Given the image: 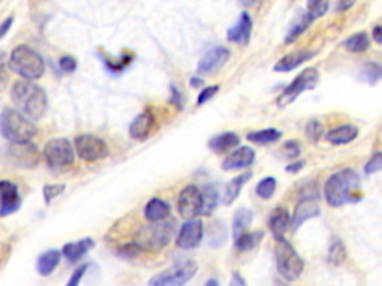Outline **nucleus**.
Returning a JSON list of instances; mask_svg holds the SVG:
<instances>
[{"label": "nucleus", "mask_w": 382, "mask_h": 286, "mask_svg": "<svg viewBox=\"0 0 382 286\" xmlns=\"http://www.w3.org/2000/svg\"><path fill=\"white\" fill-rule=\"evenodd\" d=\"M15 109L27 116L30 121H38L48 109V98L45 91L31 81L21 79L14 82L11 90Z\"/></svg>", "instance_id": "f257e3e1"}, {"label": "nucleus", "mask_w": 382, "mask_h": 286, "mask_svg": "<svg viewBox=\"0 0 382 286\" xmlns=\"http://www.w3.org/2000/svg\"><path fill=\"white\" fill-rule=\"evenodd\" d=\"M360 176L353 169H343L331 175L324 185L326 201L333 208H341L357 198Z\"/></svg>", "instance_id": "f03ea898"}, {"label": "nucleus", "mask_w": 382, "mask_h": 286, "mask_svg": "<svg viewBox=\"0 0 382 286\" xmlns=\"http://www.w3.org/2000/svg\"><path fill=\"white\" fill-rule=\"evenodd\" d=\"M0 134L9 142H26L36 136L38 127L15 108H5L0 113Z\"/></svg>", "instance_id": "7ed1b4c3"}, {"label": "nucleus", "mask_w": 382, "mask_h": 286, "mask_svg": "<svg viewBox=\"0 0 382 286\" xmlns=\"http://www.w3.org/2000/svg\"><path fill=\"white\" fill-rule=\"evenodd\" d=\"M9 69L20 75L23 79L35 81L42 78L45 73V61L44 58L27 45H19L12 49L9 56Z\"/></svg>", "instance_id": "20e7f679"}, {"label": "nucleus", "mask_w": 382, "mask_h": 286, "mask_svg": "<svg viewBox=\"0 0 382 286\" xmlns=\"http://www.w3.org/2000/svg\"><path fill=\"white\" fill-rule=\"evenodd\" d=\"M275 261L279 275L287 280H296L302 276L305 262L297 254L296 249L284 238L276 239L275 245Z\"/></svg>", "instance_id": "39448f33"}, {"label": "nucleus", "mask_w": 382, "mask_h": 286, "mask_svg": "<svg viewBox=\"0 0 382 286\" xmlns=\"http://www.w3.org/2000/svg\"><path fill=\"white\" fill-rule=\"evenodd\" d=\"M197 262L186 261L176 264L149 279L148 286H184L197 273Z\"/></svg>", "instance_id": "423d86ee"}, {"label": "nucleus", "mask_w": 382, "mask_h": 286, "mask_svg": "<svg viewBox=\"0 0 382 286\" xmlns=\"http://www.w3.org/2000/svg\"><path fill=\"white\" fill-rule=\"evenodd\" d=\"M174 235V224L169 223H153V225H145L141 228L136 243L142 249H160L168 245Z\"/></svg>", "instance_id": "0eeeda50"}, {"label": "nucleus", "mask_w": 382, "mask_h": 286, "mask_svg": "<svg viewBox=\"0 0 382 286\" xmlns=\"http://www.w3.org/2000/svg\"><path fill=\"white\" fill-rule=\"evenodd\" d=\"M320 79V73L317 72L315 67H311V69H305L301 75H298L290 86L282 91L276 100V105L282 109V108H287L288 105H291L294 100L301 96L303 91L306 90H312L317 87Z\"/></svg>", "instance_id": "6e6552de"}, {"label": "nucleus", "mask_w": 382, "mask_h": 286, "mask_svg": "<svg viewBox=\"0 0 382 286\" xmlns=\"http://www.w3.org/2000/svg\"><path fill=\"white\" fill-rule=\"evenodd\" d=\"M44 158L46 164L49 167H54V169L69 167L75 163V150L68 139L57 138L46 142L44 148Z\"/></svg>", "instance_id": "1a4fd4ad"}, {"label": "nucleus", "mask_w": 382, "mask_h": 286, "mask_svg": "<svg viewBox=\"0 0 382 286\" xmlns=\"http://www.w3.org/2000/svg\"><path fill=\"white\" fill-rule=\"evenodd\" d=\"M6 157L12 165L20 169H35L41 163L39 148L31 141L11 142L6 149Z\"/></svg>", "instance_id": "9d476101"}, {"label": "nucleus", "mask_w": 382, "mask_h": 286, "mask_svg": "<svg viewBox=\"0 0 382 286\" xmlns=\"http://www.w3.org/2000/svg\"><path fill=\"white\" fill-rule=\"evenodd\" d=\"M302 197L298 201L294 215L290 221V225L293 227V231H296L298 227H302L303 223H306L311 218H315L320 215V206H318V194L317 190H313L311 193V185H306L305 188H302Z\"/></svg>", "instance_id": "9b49d317"}, {"label": "nucleus", "mask_w": 382, "mask_h": 286, "mask_svg": "<svg viewBox=\"0 0 382 286\" xmlns=\"http://www.w3.org/2000/svg\"><path fill=\"white\" fill-rule=\"evenodd\" d=\"M75 149L81 160L87 163H96L109 155V149L105 141L93 136V134H81L75 139Z\"/></svg>", "instance_id": "f8f14e48"}, {"label": "nucleus", "mask_w": 382, "mask_h": 286, "mask_svg": "<svg viewBox=\"0 0 382 286\" xmlns=\"http://www.w3.org/2000/svg\"><path fill=\"white\" fill-rule=\"evenodd\" d=\"M178 212L187 221L202 213V191L196 185H189L179 193Z\"/></svg>", "instance_id": "ddd939ff"}, {"label": "nucleus", "mask_w": 382, "mask_h": 286, "mask_svg": "<svg viewBox=\"0 0 382 286\" xmlns=\"http://www.w3.org/2000/svg\"><path fill=\"white\" fill-rule=\"evenodd\" d=\"M21 208L19 187L8 179L0 180V216L5 218Z\"/></svg>", "instance_id": "4468645a"}, {"label": "nucleus", "mask_w": 382, "mask_h": 286, "mask_svg": "<svg viewBox=\"0 0 382 286\" xmlns=\"http://www.w3.org/2000/svg\"><path fill=\"white\" fill-rule=\"evenodd\" d=\"M203 239V224L198 220H189L181 227L176 238V245L181 249H194L202 243Z\"/></svg>", "instance_id": "2eb2a0df"}, {"label": "nucleus", "mask_w": 382, "mask_h": 286, "mask_svg": "<svg viewBox=\"0 0 382 286\" xmlns=\"http://www.w3.org/2000/svg\"><path fill=\"white\" fill-rule=\"evenodd\" d=\"M230 58V51L224 46H215L202 57V60L197 64L198 73H212L215 71L221 69Z\"/></svg>", "instance_id": "dca6fc26"}, {"label": "nucleus", "mask_w": 382, "mask_h": 286, "mask_svg": "<svg viewBox=\"0 0 382 286\" xmlns=\"http://www.w3.org/2000/svg\"><path fill=\"white\" fill-rule=\"evenodd\" d=\"M256 160L254 149L250 146H241L235 149L233 153H230L221 163V169L226 172L245 169V167L251 165Z\"/></svg>", "instance_id": "f3484780"}, {"label": "nucleus", "mask_w": 382, "mask_h": 286, "mask_svg": "<svg viewBox=\"0 0 382 286\" xmlns=\"http://www.w3.org/2000/svg\"><path fill=\"white\" fill-rule=\"evenodd\" d=\"M251 31H253V20L251 16L246 12L241 15V19L238 23L227 30V39L238 45H246L251 39Z\"/></svg>", "instance_id": "a211bd4d"}, {"label": "nucleus", "mask_w": 382, "mask_h": 286, "mask_svg": "<svg viewBox=\"0 0 382 286\" xmlns=\"http://www.w3.org/2000/svg\"><path fill=\"white\" fill-rule=\"evenodd\" d=\"M154 123H156L154 115L149 111H144L130 124V127H129L130 138L135 139V141L146 139L154 127Z\"/></svg>", "instance_id": "6ab92c4d"}, {"label": "nucleus", "mask_w": 382, "mask_h": 286, "mask_svg": "<svg viewBox=\"0 0 382 286\" xmlns=\"http://www.w3.org/2000/svg\"><path fill=\"white\" fill-rule=\"evenodd\" d=\"M239 143H241V138L238 136V134L227 131V133H221L218 134V136L212 138L208 142V146L215 154H226L230 149L236 148Z\"/></svg>", "instance_id": "aec40b11"}, {"label": "nucleus", "mask_w": 382, "mask_h": 286, "mask_svg": "<svg viewBox=\"0 0 382 286\" xmlns=\"http://www.w3.org/2000/svg\"><path fill=\"white\" fill-rule=\"evenodd\" d=\"M144 215L149 223H160L171 215V206L161 198H151L145 206Z\"/></svg>", "instance_id": "412c9836"}, {"label": "nucleus", "mask_w": 382, "mask_h": 286, "mask_svg": "<svg viewBox=\"0 0 382 286\" xmlns=\"http://www.w3.org/2000/svg\"><path fill=\"white\" fill-rule=\"evenodd\" d=\"M290 227V213L286 208H276L271 216H269V228L272 234L275 235V239L284 238V234L287 233Z\"/></svg>", "instance_id": "4be33fe9"}, {"label": "nucleus", "mask_w": 382, "mask_h": 286, "mask_svg": "<svg viewBox=\"0 0 382 286\" xmlns=\"http://www.w3.org/2000/svg\"><path fill=\"white\" fill-rule=\"evenodd\" d=\"M91 247H94L93 239L86 238V239H81L78 242H72V243L64 245L63 249H61V254L64 255V258L68 260L69 262H76L82 257H84Z\"/></svg>", "instance_id": "5701e85b"}, {"label": "nucleus", "mask_w": 382, "mask_h": 286, "mask_svg": "<svg viewBox=\"0 0 382 286\" xmlns=\"http://www.w3.org/2000/svg\"><path fill=\"white\" fill-rule=\"evenodd\" d=\"M357 136H358V128L354 126L346 124V126H341L338 128L330 130L326 134V139L333 145H346V143L356 141Z\"/></svg>", "instance_id": "b1692460"}, {"label": "nucleus", "mask_w": 382, "mask_h": 286, "mask_svg": "<svg viewBox=\"0 0 382 286\" xmlns=\"http://www.w3.org/2000/svg\"><path fill=\"white\" fill-rule=\"evenodd\" d=\"M313 57V53L309 51H301V53H293L288 54L286 57H282L275 66H273V71L279 72V73H284V72H290L296 67H298L301 64H303L305 61L311 60Z\"/></svg>", "instance_id": "393cba45"}, {"label": "nucleus", "mask_w": 382, "mask_h": 286, "mask_svg": "<svg viewBox=\"0 0 382 286\" xmlns=\"http://www.w3.org/2000/svg\"><path fill=\"white\" fill-rule=\"evenodd\" d=\"M61 261V252L57 249H51V250H46L44 254L38 258V272L41 276H49L51 275L57 265Z\"/></svg>", "instance_id": "a878e982"}, {"label": "nucleus", "mask_w": 382, "mask_h": 286, "mask_svg": "<svg viewBox=\"0 0 382 286\" xmlns=\"http://www.w3.org/2000/svg\"><path fill=\"white\" fill-rule=\"evenodd\" d=\"M251 176H253V173L248 172V173H243V175H241V176H236V178L231 179V180L227 183V187H226V190H224L223 203L227 205V206L233 203V201L239 197L242 187H243V185L248 182V179H250Z\"/></svg>", "instance_id": "bb28decb"}, {"label": "nucleus", "mask_w": 382, "mask_h": 286, "mask_svg": "<svg viewBox=\"0 0 382 286\" xmlns=\"http://www.w3.org/2000/svg\"><path fill=\"white\" fill-rule=\"evenodd\" d=\"M282 138V133L276 128H264V130H257L253 131L246 136V139L250 141L251 143H257V145H271L278 142Z\"/></svg>", "instance_id": "cd10ccee"}, {"label": "nucleus", "mask_w": 382, "mask_h": 286, "mask_svg": "<svg viewBox=\"0 0 382 286\" xmlns=\"http://www.w3.org/2000/svg\"><path fill=\"white\" fill-rule=\"evenodd\" d=\"M253 220H254L253 210L245 209V208L239 209L235 213V216H233V238L236 239L238 235H241L242 233H245L246 228L251 225Z\"/></svg>", "instance_id": "c85d7f7f"}, {"label": "nucleus", "mask_w": 382, "mask_h": 286, "mask_svg": "<svg viewBox=\"0 0 382 286\" xmlns=\"http://www.w3.org/2000/svg\"><path fill=\"white\" fill-rule=\"evenodd\" d=\"M369 45H371V39L368 36V33H364V31L356 33V35H353L351 38H348L343 42V46L348 49V51H351V53L368 51Z\"/></svg>", "instance_id": "c756f323"}, {"label": "nucleus", "mask_w": 382, "mask_h": 286, "mask_svg": "<svg viewBox=\"0 0 382 286\" xmlns=\"http://www.w3.org/2000/svg\"><path fill=\"white\" fill-rule=\"evenodd\" d=\"M263 238V233L261 231H256V233H242L241 235L235 239V247L239 252H250L253 250L260 239Z\"/></svg>", "instance_id": "7c9ffc66"}, {"label": "nucleus", "mask_w": 382, "mask_h": 286, "mask_svg": "<svg viewBox=\"0 0 382 286\" xmlns=\"http://www.w3.org/2000/svg\"><path fill=\"white\" fill-rule=\"evenodd\" d=\"M217 206H218L217 188L209 185V187H206L202 191V213L201 215L209 216L215 209H217Z\"/></svg>", "instance_id": "2f4dec72"}, {"label": "nucleus", "mask_w": 382, "mask_h": 286, "mask_svg": "<svg viewBox=\"0 0 382 286\" xmlns=\"http://www.w3.org/2000/svg\"><path fill=\"white\" fill-rule=\"evenodd\" d=\"M311 23H312V21H311L309 16H308L306 14H303V15L301 16V19H298L296 23L291 24V27H290V30H288V33H287V36H286L284 42L288 44V45H290V44H294L298 38H301V36L303 35L305 30L309 27Z\"/></svg>", "instance_id": "473e14b6"}, {"label": "nucleus", "mask_w": 382, "mask_h": 286, "mask_svg": "<svg viewBox=\"0 0 382 286\" xmlns=\"http://www.w3.org/2000/svg\"><path fill=\"white\" fill-rule=\"evenodd\" d=\"M275 191H276V179L272 176H268V178H264L263 180H260L257 185V188H256V194L263 200L272 198Z\"/></svg>", "instance_id": "72a5a7b5"}, {"label": "nucleus", "mask_w": 382, "mask_h": 286, "mask_svg": "<svg viewBox=\"0 0 382 286\" xmlns=\"http://www.w3.org/2000/svg\"><path fill=\"white\" fill-rule=\"evenodd\" d=\"M345 260H346V247L343 246V243L341 240H336L333 245L330 246L327 261L331 265H341L342 262H345Z\"/></svg>", "instance_id": "f704fd0d"}, {"label": "nucleus", "mask_w": 382, "mask_h": 286, "mask_svg": "<svg viewBox=\"0 0 382 286\" xmlns=\"http://www.w3.org/2000/svg\"><path fill=\"white\" fill-rule=\"evenodd\" d=\"M328 9V0H308V12L306 15L311 21L320 19Z\"/></svg>", "instance_id": "c9c22d12"}, {"label": "nucleus", "mask_w": 382, "mask_h": 286, "mask_svg": "<svg viewBox=\"0 0 382 286\" xmlns=\"http://www.w3.org/2000/svg\"><path fill=\"white\" fill-rule=\"evenodd\" d=\"M66 190V185L64 183H48L44 187V200L45 203L49 205L54 198H57L59 195L63 194V191Z\"/></svg>", "instance_id": "e433bc0d"}, {"label": "nucleus", "mask_w": 382, "mask_h": 286, "mask_svg": "<svg viewBox=\"0 0 382 286\" xmlns=\"http://www.w3.org/2000/svg\"><path fill=\"white\" fill-rule=\"evenodd\" d=\"M306 138L313 142V143H317L321 138H323V131H324V127L323 124L318 121V120H311L308 124H306Z\"/></svg>", "instance_id": "4c0bfd02"}, {"label": "nucleus", "mask_w": 382, "mask_h": 286, "mask_svg": "<svg viewBox=\"0 0 382 286\" xmlns=\"http://www.w3.org/2000/svg\"><path fill=\"white\" fill-rule=\"evenodd\" d=\"M361 76L364 78V81L369 82V83H376L381 78V67L376 63H369L363 67L361 71Z\"/></svg>", "instance_id": "58836bf2"}, {"label": "nucleus", "mask_w": 382, "mask_h": 286, "mask_svg": "<svg viewBox=\"0 0 382 286\" xmlns=\"http://www.w3.org/2000/svg\"><path fill=\"white\" fill-rule=\"evenodd\" d=\"M218 91H220V87H218V86H211V87L203 88L202 93L198 94V97H197V106H202V105H205L206 102H209V100H211L215 94H217Z\"/></svg>", "instance_id": "ea45409f"}, {"label": "nucleus", "mask_w": 382, "mask_h": 286, "mask_svg": "<svg viewBox=\"0 0 382 286\" xmlns=\"http://www.w3.org/2000/svg\"><path fill=\"white\" fill-rule=\"evenodd\" d=\"M379 170H382V154L381 153H376L369 160V163L366 164V167H364V172H366L368 175H373V173H376Z\"/></svg>", "instance_id": "a19ab883"}, {"label": "nucleus", "mask_w": 382, "mask_h": 286, "mask_svg": "<svg viewBox=\"0 0 382 286\" xmlns=\"http://www.w3.org/2000/svg\"><path fill=\"white\" fill-rule=\"evenodd\" d=\"M87 268H89V264H82V265H79V267L76 268V270L74 272V275L71 276L69 282L66 283V286H79L82 277H84V275L87 273Z\"/></svg>", "instance_id": "79ce46f5"}, {"label": "nucleus", "mask_w": 382, "mask_h": 286, "mask_svg": "<svg viewBox=\"0 0 382 286\" xmlns=\"http://www.w3.org/2000/svg\"><path fill=\"white\" fill-rule=\"evenodd\" d=\"M59 64H60V69L66 73H72L76 71V60L74 57H69V56H64L59 60Z\"/></svg>", "instance_id": "37998d69"}, {"label": "nucleus", "mask_w": 382, "mask_h": 286, "mask_svg": "<svg viewBox=\"0 0 382 286\" xmlns=\"http://www.w3.org/2000/svg\"><path fill=\"white\" fill-rule=\"evenodd\" d=\"M284 149H286V155L288 158H296V157L301 155V146H298V143L296 141H288L284 145Z\"/></svg>", "instance_id": "c03bdc74"}, {"label": "nucleus", "mask_w": 382, "mask_h": 286, "mask_svg": "<svg viewBox=\"0 0 382 286\" xmlns=\"http://www.w3.org/2000/svg\"><path fill=\"white\" fill-rule=\"evenodd\" d=\"M12 23H14V16H8V19L4 20L2 24H0V39L5 38L8 35V31L12 27Z\"/></svg>", "instance_id": "a18cd8bd"}, {"label": "nucleus", "mask_w": 382, "mask_h": 286, "mask_svg": "<svg viewBox=\"0 0 382 286\" xmlns=\"http://www.w3.org/2000/svg\"><path fill=\"white\" fill-rule=\"evenodd\" d=\"M356 5V0H338V11L342 12V11H348L351 9L353 6Z\"/></svg>", "instance_id": "49530a36"}, {"label": "nucleus", "mask_w": 382, "mask_h": 286, "mask_svg": "<svg viewBox=\"0 0 382 286\" xmlns=\"http://www.w3.org/2000/svg\"><path fill=\"white\" fill-rule=\"evenodd\" d=\"M228 286H246V282L243 280V277L239 273L233 272V275H231V279H230Z\"/></svg>", "instance_id": "de8ad7c7"}, {"label": "nucleus", "mask_w": 382, "mask_h": 286, "mask_svg": "<svg viewBox=\"0 0 382 286\" xmlns=\"http://www.w3.org/2000/svg\"><path fill=\"white\" fill-rule=\"evenodd\" d=\"M303 165H305V161H298V163L290 164V165L286 167V172H288V173H297V172H301L303 169Z\"/></svg>", "instance_id": "09e8293b"}, {"label": "nucleus", "mask_w": 382, "mask_h": 286, "mask_svg": "<svg viewBox=\"0 0 382 286\" xmlns=\"http://www.w3.org/2000/svg\"><path fill=\"white\" fill-rule=\"evenodd\" d=\"M372 36H373V41H375L378 45L382 44V29H381V26H376V27L373 29Z\"/></svg>", "instance_id": "8fccbe9b"}, {"label": "nucleus", "mask_w": 382, "mask_h": 286, "mask_svg": "<svg viewBox=\"0 0 382 286\" xmlns=\"http://www.w3.org/2000/svg\"><path fill=\"white\" fill-rule=\"evenodd\" d=\"M243 6H253L257 4V0H239Z\"/></svg>", "instance_id": "3c124183"}, {"label": "nucleus", "mask_w": 382, "mask_h": 286, "mask_svg": "<svg viewBox=\"0 0 382 286\" xmlns=\"http://www.w3.org/2000/svg\"><path fill=\"white\" fill-rule=\"evenodd\" d=\"M190 82L193 83V87H198V86H201V83H203V81L198 79V78H191Z\"/></svg>", "instance_id": "603ef678"}, {"label": "nucleus", "mask_w": 382, "mask_h": 286, "mask_svg": "<svg viewBox=\"0 0 382 286\" xmlns=\"http://www.w3.org/2000/svg\"><path fill=\"white\" fill-rule=\"evenodd\" d=\"M203 286H220V285H218L217 279H209Z\"/></svg>", "instance_id": "864d4df0"}]
</instances>
